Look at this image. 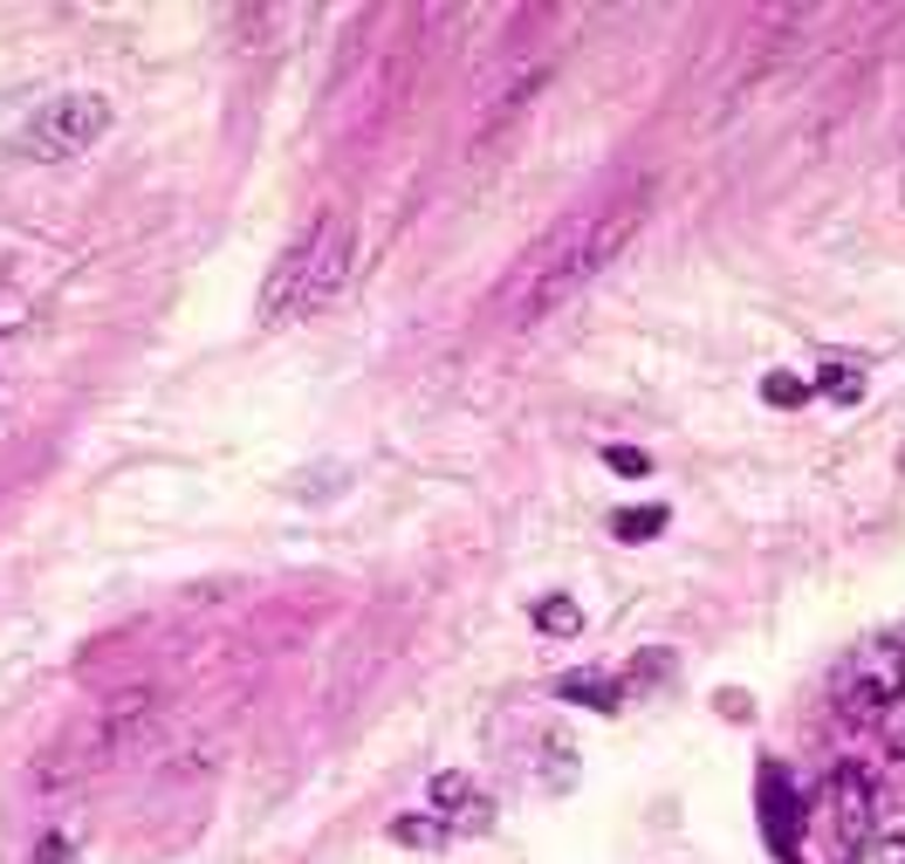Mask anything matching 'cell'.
Masks as SVG:
<instances>
[{"mask_svg": "<svg viewBox=\"0 0 905 864\" xmlns=\"http://www.w3.org/2000/svg\"><path fill=\"white\" fill-rule=\"evenodd\" d=\"M652 213V179H632L624 192H604V200L576 207L563 227H549L542 241L522 254V268L501 282L494 309L507 330H535L542 317H556L563 302H576L597 274L632 248V233L645 227Z\"/></svg>", "mask_w": 905, "mask_h": 864, "instance_id": "obj_1", "label": "cell"}, {"mask_svg": "<svg viewBox=\"0 0 905 864\" xmlns=\"http://www.w3.org/2000/svg\"><path fill=\"white\" fill-rule=\"evenodd\" d=\"M905 700V639H872L837 680V714L844 721H885Z\"/></svg>", "mask_w": 905, "mask_h": 864, "instance_id": "obj_2", "label": "cell"}, {"mask_svg": "<svg viewBox=\"0 0 905 864\" xmlns=\"http://www.w3.org/2000/svg\"><path fill=\"white\" fill-rule=\"evenodd\" d=\"M816 823L837 837V851H857L878 823V775L864 762H837L816 790Z\"/></svg>", "mask_w": 905, "mask_h": 864, "instance_id": "obj_3", "label": "cell"}, {"mask_svg": "<svg viewBox=\"0 0 905 864\" xmlns=\"http://www.w3.org/2000/svg\"><path fill=\"white\" fill-rule=\"evenodd\" d=\"M103 131H110V103L103 97H56L42 110V124L28 131V151L34 159H76V151H90Z\"/></svg>", "mask_w": 905, "mask_h": 864, "instance_id": "obj_4", "label": "cell"}, {"mask_svg": "<svg viewBox=\"0 0 905 864\" xmlns=\"http://www.w3.org/2000/svg\"><path fill=\"white\" fill-rule=\"evenodd\" d=\"M432 810L446 816V831H487L494 803L474 790V775H432Z\"/></svg>", "mask_w": 905, "mask_h": 864, "instance_id": "obj_5", "label": "cell"}, {"mask_svg": "<svg viewBox=\"0 0 905 864\" xmlns=\"http://www.w3.org/2000/svg\"><path fill=\"white\" fill-rule=\"evenodd\" d=\"M762 810H768V837L775 844H796V790H790V775H762Z\"/></svg>", "mask_w": 905, "mask_h": 864, "instance_id": "obj_6", "label": "cell"}, {"mask_svg": "<svg viewBox=\"0 0 905 864\" xmlns=\"http://www.w3.org/2000/svg\"><path fill=\"white\" fill-rule=\"evenodd\" d=\"M556 693L576 700V706H597V714H617L624 706V686L604 680V673H570V680H556Z\"/></svg>", "mask_w": 905, "mask_h": 864, "instance_id": "obj_7", "label": "cell"}, {"mask_svg": "<svg viewBox=\"0 0 905 864\" xmlns=\"http://www.w3.org/2000/svg\"><path fill=\"white\" fill-rule=\"evenodd\" d=\"M535 632H542V639H576V632H583V611H576L570 597H542V604H535Z\"/></svg>", "mask_w": 905, "mask_h": 864, "instance_id": "obj_8", "label": "cell"}, {"mask_svg": "<svg viewBox=\"0 0 905 864\" xmlns=\"http://www.w3.org/2000/svg\"><path fill=\"white\" fill-rule=\"evenodd\" d=\"M810 391H823V399H837V405H857L864 399V371L857 364H823Z\"/></svg>", "mask_w": 905, "mask_h": 864, "instance_id": "obj_9", "label": "cell"}, {"mask_svg": "<svg viewBox=\"0 0 905 864\" xmlns=\"http://www.w3.org/2000/svg\"><path fill=\"white\" fill-rule=\"evenodd\" d=\"M453 831H446V823L440 816H399V823H391V844H412V851H440Z\"/></svg>", "mask_w": 905, "mask_h": 864, "instance_id": "obj_10", "label": "cell"}, {"mask_svg": "<svg viewBox=\"0 0 905 864\" xmlns=\"http://www.w3.org/2000/svg\"><path fill=\"white\" fill-rule=\"evenodd\" d=\"M665 522H673L665 508H624V515H611V535H617V542H652Z\"/></svg>", "mask_w": 905, "mask_h": 864, "instance_id": "obj_11", "label": "cell"}, {"mask_svg": "<svg viewBox=\"0 0 905 864\" xmlns=\"http://www.w3.org/2000/svg\"><path fill=\"white\" fill-rule=\"evenodd\" d=\"M762 399L790 412V405H803V399H810V384H803V378H790V371H768V378H762Z\"/></svg>", "mask_w": 905, "mask_h": 864, "instance_id": "obj_12", "label": "cell"}, {"mask_svg": "<svg viewBox=\"0 0 905 864\" xmlns=\"http://www.w3.org/2000/svg\"><path fill=\"white\" fill-rule=\"evenodd\" d=\"M851 864H905V837H864L851 851Z\"/></svg>", "mask_w": 905, "mask_h": 864, "instance_id": "obj_13", "label": "cell"}, {"mask_svg": "<svg viewBox=\"0 0 905 864\" xmlns=\"http://www.w3.org/2000/svg\"><path fill=\"white\" fill-rule=\"evenodd\" d=\"M604 466H611V474H624V481H638V474H652V460H645L638 446H604Z\"/></svg>", "mask_w": 905, "mask_h": 864, "instance_id": "obj_14", "label": "cell"}, {"mask_svg": "<svg viewBox=\"0 0 905 864\" xmlns=\"http://www.w3.org/2000/svg\"><path fill=\"white\" fill-rule=\"evenodd\" d=\"M665 665H673V652H638V665H632V680H658Z\"/></svg>", "mask_w": 905, "mask_h": 864, "instance_id": "obj_15", "label": "cell"}, {"mask_svg": "<svg viewBox=\"0 0 905 864\" xmlns=\"http://www.w3.org/2000/svg\"><path fill=\"white\" fill-rule=\"evenodd\" d=\"M0 282H8V261H0Z\"/></svg>", "mask_w": 905, "mask_h": 864, "instance_id": "obj_16", "label": "cell"}]
</instances>
